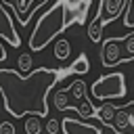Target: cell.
I'll list each match as a JSON object with an SVG mask.
<instances>
[{
    "label": "cell",
    "mask_w": 134,
    "mask_h": 134,
    "mask_svg": "<svg viewBox=\"0 0 134 134\" xmlns=\"http://www.w3.org/2000/svg\"><path fill=\"white\" fill-rule=\"evenodd\" d=\"M61 71L50 67H38L23 75L19 69L0 67V94L6 113L13 117L48 115V92L59 82Z\"/></svg>",
    "instance_id": "obj_1"
},
{
    "label": "cell",
    "mask_w": 134,
    "mask_h": 134,
    "mask_svg": "<svg viewBox=\"0 0 134 134\" xmlns=\"http://www.w3.org/2000/svg\"><path fill=\"white\" fill-rule=\"evenodd\" d=\"M71 25L67 8H65V0H57L36 23L34 31L29 34V50L40 52L44 50L52 40H57L59 34H63L67 27Z\"/></svg>",
    "instance_id": "obj_2"
},
{
    "label": "cell",
    "mask_w": 134,
    "mask_h": 134,
    "mask_svg": "<svg viewBox=\"0 0 134 134\" xmlns=\"http://www.w3.org/2000/svg\"><path fill=\"white\" fill-rule=\"evenodd\" d=\"M90 94L96 100H119L126 96V80L121 71L100 75L98 80L92 82Z\"/></svg>",
    "instance_id": "obj_3"
},
{
    "label": "cell",
    "mask_w": 134,
    "mask_h": 134,
    "mask_svg": "<svg viewBox=\"0 0 134 134\" xmlns=\"http://www.w3.org/2000/svg\"><path fill=\"white\" fill-rule=\"evenodd\" d=\"M63 92H65L67 98H73V100L67 103L65 111L73 109V111H77V115L84 117V119L96 115L94 105L88 100V90H86V82H84V80H73V82L69 84V88H63Z\"/></svg>",
    "instance_id": "obj_4"
},
{
    "label": "cell",
    "mask_w": 134,
    "mask_h": 134,
    "mask_svg": "<svg viewBox=\"0 0 134 134\" xmlns=\"http://www.w3.org/2000/svg\"><path fill=\"white\" fill-rule=\"evenodd\" d=\"M0 38L6 40L10 46H21V38L15 29V23L10 19V8L0 0Z\"/></svg>",
    "instance_id": "obj_5"
},
{
    "label": "cell",
    "mask_w": 134,
    "mask_h": 134,
    "mask_svg": "<svg viewBox=\"0 0 134 134\" xmlns=\"http://www.w3.org/2000/svg\"><path fill=\"white\" fill-rule=\"evenodd\" d=\"M119 40L121 38H107L103 42V48H100V65L103 67L121 65V50L124 48H119Z\"/></svg>",
    "instance_id": "obj_6"
},
{
    "label": "cell",
    "mask_w": 134,
    "mask_h": 134,
    "mask_svg": "<svg viewBox=\"0 0 134 134\" xmlns=\"http://www.w3.org/2000/svg\"><path fill=\"white\" fill-rule=\"evenodd\" d=\"M92 6V0H65V8L71 23L84 25L88 21V10Z\"/></svg>",
    "instance_id": "obj_7"
},
{
    "label": "cell",
    "mask_w": 134,
    "mask_h": 134,
    "mask_svg": "<svg viewBox=\"0 0 134 134\" xmlns=\"http://www.w3.org/2000/svg\"><path fill=\"white\" fill-rule=\"evenodd\" d=\"M61 128H63V134H103L100 128L86 124L82 119H73V117H63Z\"/></svg>",
    "instance_id": "obj_8"
},
{
    "label": "cell",
    "mask_w": 134,
    "mask_h": 134,
    "mask_svg": "<svg viewBox=\"0 0 134 134\" xmlns=\"http://www.w3.org/2000/svg\"><path fill=\"white\" fill-rule=\"evenodd\" d=\"M100 2H103V23L105 25L115 21L117 17H121L126 10V4H128V0H100Z\"/></svg>",
    "instance_id": "obj_9"
},
{
    "label": "cell",
    "mask_w": 134,
    "mask_h": 134,
    "mask_svg": "<svg viewBox=\"0 0 134 134\" xmlns=\"http://www.w3.org/2000/svg\"><path fill=\"white\" fill-rule=\"evenodd\" d=\"M31 4H34V0H15L13 2V13L17 15L21 25H27L29 19L34 17V6Z\"/></svg>",
    "instance_id": "obj_10"
},
{
    "label": "cell",
    "mask_w": 134,
    "mask_h": 134,
    "mask_svg": "<svg viewBox=\"0 0 134 134\" xmlns=\"http://www.w3.org/2000/svg\"><path fill=\"white\" fill-rule=\"evenodd\" d=\"M52 52L59 61H67L71 57V42L67 38H57L54 40V46H52Z\"/></svg>",
    "instance_id": "obj_11"
},
{
    "label": "cell",
    "mask_w": 134,
    "mask_h": 134,
    "mask_svg": "<svg viewBox=\"0 0 134 134\" xmlns=\"http://www.w3.org/2000/svg\"><path fill=\"white\" fill-rule=\"evenodd\" d=\"M115 113H117V105H113V103H105L100 109H96V117H98L100 124H105V126H113Z\"/></svg>",
    "instance_id": "obj_12"
},
{
    "label": "cell",
    "mask_w": 134,
    "mask_h": 134,
    "mask_svg": "<svg viewBox=\"0 0 134 134\" xmlns=\"http://www.w3.org/2000/svg\"><path fill=\"white\" fill-rule=\"evenodd\" d=\"M132 124V115L126 113L124 107H117V113H115V119H113V130H126L128 126Z\"/></svg>",
    "instance_id": "obj_13"
},
{
    "label": "cell",
    "mask_w": 134,
    "mask_h": 134,
    "mask_svg": "<svg viewBox=\"0 0 134 134\" xmlns=\"http://www.w3.org/2000/svg\"><path fill=\"white\" fill-rule=\"evenodd\" d=\"M17 69H19L23 75H27L29 71H34V57H31V52H21V54H19V59H17Z\"/></svg>",
    "instance_id": "obj_14"
},
{
    "label": "cell",
    "mask_w": 134,
    "mask_h": 134,
    "mask_svg": "<svg viewBox=\"0 0 134 134\" xmlns=\"http://www.w3.org/2000/svg\"><path fill=\"white\" fill-rule=\"evenodd\" d=\"M134 59V34L124 36V54H121V63H128Z\"/></svg>",
    "instance_id": "obj_15"
},
{
    "label": "cell",
    "mask_w": 134,
    "mask_h": 134,
    "mask_svg": "<svg viewBox=\"0 0 134 134\" xmlns=\"http://www.w3.org/2000/svg\"><path fill=\"white\" fill-rule=\"evenodd\" d=\"M69 71H75V73H88L90 71V61H88V57L86 54H80L77 59H75V63L69 67Z\"/></svg>",
    "instance_id": "obj_16"
},
{
    "label": "cell",
    "mask_w": 134,
    "mask_h": 134,
    "mask_svg": "<svg viewBox=\"0 0 134 134\" xmlns=\"http://www.w3.org/2000/svg\"><path fill=\"white\" fill-rule=\"evenodd\" d=\"M124 27L134 29V0H128L126 10H124Z\"/></svg>",
    "instance_id": "obj_17"
},
{
    "label": "cell",
    "mask_w": 134,
    "mask_h": 134,
    "mask_svg": "<svg viewBox=\"0 0 134 134\" xmlns=\"http://www.w3.org/2000/svg\"><path fill=\"white\" fill-rule=\"evenodd\" d=\"M25 132H27V134H40V132H42V124H40V117H38V115L27 117V121H25Z\"/></svg>",
    "instance_id": "obj_18"
},
{
    "label": "cell",
    "mask_w": 134,
    "mask_h": 134,
    "mask_svg": "<svg viewBox=\"0 0 134 134\" xmlns=\"http://www.w3.org/2000/svg\"><path fill=\"white\" fill-rule=\"evenodd\" d=\"M59 128H61V121L54 119V117H48V121H46V132H48V134H57Z\"/></svg>",
    "instance_id": "obj_19"
},
{
    "label": "cell",
    "mask_w": 134,
    "mask_h": 134,
    "mask_svg": "<svg viewBox=\"0 0 134 134\" xmlns=\"http://www.w3.org/2000/svg\"><path fill=\"white\" fill-rule=\"evenodd\" d=\"M0 134H15V124L13 121H0Z\"/></svg>",
    "instance_id": "obj_20"
},
{
    "label": "cell",
    "mask_w": 134,
    "mask_h": 134,
    "mask_svg": "<svg viewBox=\"0 0 134 134\" xmlns=\"http://www.w3.org/2000/svg\"><path fill=\"white\" fill-rule=\"evenodd\" d=\"M130 105H134V100H126L124 105H117V107H130Z\"/></svg>",
    "instance_id": "obj_21"
}]
</instances>
